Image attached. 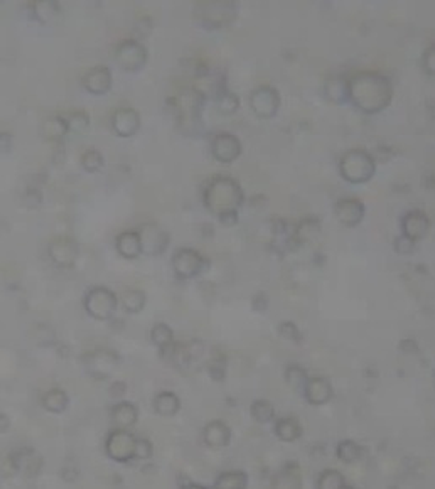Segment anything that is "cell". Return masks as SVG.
Masks as SVG:
<instances>
[{
  "mask_svg": "<svg viewBox=\"0 0 435 489\" xmlns=\"http://www.w3.org/2000/svg\"><path fill=\"white\" fill-rule=\"evenodd\" d=\"M209 149L214 161L219 164H233L241 155V142L230 132H219L209 142Z\"/></svg>",
  "mask_w": 435,
  "mask_h": 489,
  "instance_id": "4fadbf2b",
  "label": "cell"
},
{
  "mask_svg": "<svg viewBox=\"0 0 435 489\" xmlns=\"http://www.w3.org/2000/svg\"><path fill=\"white\" fill-rule=\"evenodd\" d=\"M118 295L105 285H95L83 297V307L90 317L96 321H110L117 312Z\"/></svg>",
  "mask_w": 435,
  "mask_h": 489,
  "instance_id": "8992f818",
  "label": "cell"
},
{
  "mask_svg": "<svg viewBox=\"0 0 435 489\" xmlns=\"http://www.w3.org/2000/svg\"><path fill=\"white\" fill-rule=\"evenodd\" d=\"M250 417L255 420L256 424H272L276 422L277 412L276 406H273L272 401L258 399L255 401H251L250 405Z\"/></svg>",
  "mask_w": 435,
  "mask_h": 489,
  "instance_id": "1f68e13d",
  "label": "cell"
},
{
  "mask_svg": "<svg viewBox=\"0 0 435 489\" xmlns=\"http://www.w3.org/2000/svg\"><path fill=\"white\" fill-rule=\"evenodd\" d=\"M268 305H270V299L265 292H256V294L251 297V309H253L255 312H258V314L267 312Z\"/></svg>",
  "mask_w": 435,
  "mask_h": 489,
  "instance_id": "bcb514c9",
  "label": "cell"
},
{
  "mask_svg": "<svg viewBox=\"0 0 435 489\" xmlns=\"http://www.w3.org/2000/svg\"><path fill=\"white\" fill-rule=\"evenodd\" d=\"M233 432L230 428V425L223 420H211L204 425L203 428V442L206 447L209 449H224L231 444Z\"/></svg>",
  "mask_w": 435,
  "mask_h": 489,
  "instance_id": "d6986e66",
  "label": "cell"
},
{
  "mask_svg": "<svg viewBox=\"0 0 435 489\" xmlns=\"http://www.w3.org/2000/svg\"><path fill=\"white\" fill-rule=\"evenodd\" d=\"M139 233L144 255H147V257H160V255L166 253L169 243H171V236H169L167 230H164L157 223H144L139 228Z\"/></svg>",
  "mask_w": 435,
  "mask_h": 489,
  "instance_id": "7c38bea8",
  "label": "cell"
},
{
  "mask_svg": "<svg viewBox=\"0 0 435 489\" xmlns=\"http://www.w3.org/2000/svg\"><path fill=\"white\" fill-rule=\"evenodd\" d=\"M41 404H43V409L48 410L49 414H63L68 409V405H70V396L61 388H51V390L44 393Z\"/></svg>",
  "mask_w": 435,
  "mask_h": 489,
  "instance_id": "f1b7e54d",
  "label": "cell"
},
{
  "mask_svg": "<svg viewBox=\"0 0 435 489\" xmlns=\"http://www.w3.org/2000/svg\"><path fill=\"white\" fill-rule=\"evenodd\" d=\"M324 95L334 105L350 103V78L340 75L327 78L324 85Z\"/></svg>",
  "mask_w": 435,
  "mask_h": 489,
  "instance_id": "cb8c5ba5",
  "label": "cell"
},
{
  "mask_svg": "<svg viewBox=\"0 0 435 489\" xmlns=\"http://www.w3.org/2000/svg\"><path fill=\"white\" fill-rule=\"evenodd\" d=\"M68 123H70V130L73 134H83L90 129V115L85 110H75L70 115L66 117Z\"/></svg>",
  "mask_w": 435,
  "mask_h": 489,
  "instance_id": "b9f144b4",
  "label": "cell"
},
{
  "mask_svg": "<svg viewBox=\"0 0 435 489\" xmlns=\"http://www.w3.org/2000/svg\"><path fill=\"white\" fill-rule=\"evenodd\" d=\"M142 118L135 108H117L112 115V129L122 139H130L140 130Z\"/></svg>",
  "mask_w": 435,
  "mask_h": 489,
  "instance_id": "e0dca14e",
  "label": "cell"
},
{
  "mask_svg": "<svg viewBox=\"0 0 435 489\" xmlns=\"http://www.w3.org/2000/svg\"><path fill=\"white\" fill-rule=\"evenodd\" d=\"M204 91L196 86H186L176 97L167 100V108L172 113L177 130L187 137H198L203 134V110L206 107Z\"/></svg>",
  "mask_w": 435,
  "mask_h": 489,
  "instance_id": "7a4b0ae2",
  "label": "cell"
},
{
  "mask_svg": "<svg viewBox=\"0 0 435 489\" xmlns=\"http://www.w3.org/2000/svg\"><path fill=\"white\" fill-rule=\"evenodd\" d=\"M422 70L425 75L435 78V44H430L427 49L422 53Z\"/></svg>",
  "mask_w": 435,
  "mask_h": 489,
  "instance_id": "ee69618b",
  "label": "cell"
},
{
  "mask_svg": "<svg viewBox=\"0 0 435 489\" xmlns=\"http://www.w3.org/2000/svg\"><path fill=\"white\" fill-rule=\"evenodd\" d=\"M320 235V221L315 216H308L300 219L294 226V241L297 246H302Z\"/></svg>",
  "mask_w": 435,
  "mask_h": 489,
  "instance_id": "4316f807",
  "label": "cell"
},
{
  "mask_svg": "<svg viewBox=\"0 0 435 489\" xmlns=\"http://www.w3.org/2000/svg\"><path fill=\"white\" fill-rule=\"evenodd\" d=\"M209 268V260L191 246L177 248L172 255V270L179 280H192Z\"/></svg>",
  "mask_w": 435,
  "mask_h": 489,
  "instance_id": "52a82bcc",
  "label": "cell"
},
{
  "mask_svg": "<svg viewBox=\"0 0 435 489\" xmlns=\"http://www.w3.org/2000/svg\"><path fill=\"white\" fill-rule=\"evenodd\" d=\"M115 63L127 73H139L149 61V51L140 41L123 39L115 46L113 51Z\"/></svg>",
  "mask_w": 435,
  "mask_h": 489,
  "instance_id": "ba28073f",
  "label": "cell"
},
{
  "mask_svg": "<svg viewBox=\"0 0 435 489\" xmlns=\"http://www.w3.org/2000/svg\"><path fill=\"white\" fill-rule=\"evenodd\" d=\"M315 488L319 489H345L347 486L346 479L340 470L336 469H324L319 474V478L315 479Z\"/></svg>",
  "mask_w": 435,
  "mask_h": 489,
  "instance_id": "8d00e7d4",
  "label": "cell"
},
{
  "mask_svg": "<svg viewBox=\"0 0 435 489\" xmlns=\"http://www.w3.org/2000/svg\"><path fill=\"white\" fill-rule=\"evenodd\" d=\"M154 456V446L149 438L140 437L137 438V451H135V459L139 461H149Z\"/></svg>",
  "mask_w": 435,
  "mask_h": 489,
  "instance_id": "f6af8a7d",
  "label": "cell"
},
{
  "mask_svg": "<svg viewBox=\"0 0 435 489\" xmlns=\"http://www.w3.org/2000/svg\"><path fill=\"white\" fill-rule=\"evenodd\" d=\"M273 433L281 442L292 444L304 436V427L297 417H281L273 422Z\"/></svg>",
  "mask_w": 435,
  "mask_h": 489,
  "instance_id": "7402d4cb",
  "label": "cell"
},
{
  "mask_svg": "<svg viewBox=\"0 0 435 489\" xmlns=\"http://www.w3.org/2000/svg\"><path fill=\"white\" fill-rule=\"evenodd\" d=\"M273 488H302V469L295 461L283 464L272 478Z\"/></svg>",
  "mask_w": 435,
  "mask_h": 489,
  "instance_id": "484cf974",
  "label": "cell"
},
{
  "mask_svg": "<svg viewBox=\"0 0 435 489\" xmlns=\"http://www.w3.org/2000/svg\"><path fill=\"white\" fill-rule=\"evenodd\" d=\"M395 88L379 71H358L350 78V103L365 115H377L390 107Z\"/></svg>",
  "mask_w": 435,
  "mask_h": 489,
  "instance_id": "6da1fadb",
  "label": "cell"
},
{
  "mask_svg": "<svg viewBox=\"0 0 435 489\" xmlns=\"http://www.w3.org/2000/svg\"><path fill=\"white\" fill-rule=\"evenodd\" d=\"M214 97H216L218 110L223 113V115H233V113H236L241 107L240 97L228 90V86H224V88L216 91Z\"/></svg>",
  "mask_w": 435,
  "mask_h": 489,
  "instance_id": "d590c367",
  "label": "cell"
},
{
  "mask_svg": "<svg viewBox=\"0 0 435 489\" xmlns=\"http://www.w3.org/2000/svg\"><path fill=\"white\" fill-rule=\"evenodd\" d=\"M112 422L115 424L117 428H134L139 420V410L132 401L120 400L112 406V412H110Z\"/></svg>",
  "mask_w": 435,
  "mask_h": 489,
  "instance_id": "603a6c76",
  "label": "cell"
},
{
  "mask_svg": "<svg viewBox=\"0 0 435 489\" xmlns=\"http://www.w3.org/2000/svg\"><path fill=\"white\" fill-rule=\"evenodd\" d=\"M150 341H152V345L157 348V351L171 346L172 342H176V340H174L172 327L166 322H157L152 329H150Z\"/></svg>",
  "mask_w": 435,
  "mask_h": 489,
  "instance_id": "74e56055",
  "label": "cell"
},
{
  "mask_svg": "<svg viewBox=\"0 0 435 489\" xmlns=\"http://www.w3.org/2000/svg\"><path fill=\"white\" fill-rule=\"evenodd\" d=\"M83 368L95 380H108L115 372L118 364H120V356L115 351L107 348H98L85 353L83 358Z\"/></svg>",
  "mask_w": 435,
  "mask_h": 489,
  "instance_id": "9c48e42d",
  "label": "cell"
},
{
  "mask_svg": "<svg viewBox=\"0 0 435 489\" xmlns=\"http://www.w3.org/2000/svg\"><path fill=\"white\" fill-rule=\"evenodd\" d=\"M400 228L404 235L410 236L415 241H420L427 236L430 230V218L422 209H410L402 218Z\"/></svg>",
  "mask_w": 435,
  "mask_h": 489,
  "instance_id": "ac0fdd59",
  "label": "cell"
},
{
  "mask_svg": "<svg viewBox=\"0 0 435 489\" xmlns=\"http://www.w3.org/2000/svg\"><path fill=\"white\" fill-rule=\"evenodd\" d=\"M115 250L122 258L127 260H135L139 258L140 255H144L139 230H127L118 233L115 238Z\"/></svg>",
  "mask_w": 435,
  "mask_h": 489,
  "instance_id": "44dd1931",
  "label": "cell"
},
{
  "mask_svg": "<svg viewBox=\"0 0 435 489\" xmlns=\"http://www.w3.org/2000/svg\"><path fill=\"white\" fill-rule=\"evenodd\" d=\"M277 332L282 340L292 342V345H295V346L302 345V341H304V336H302L299 326L292 321H282L281 324H278Z\"/></svg>",
  "mask_w": 435,
  "mask_h": 489,
  "instance_id": "60d3db41",
  "label": "cell"
},
{
  "mask_svg": "<svg viewBox=\"0 0 435 489\" xmlns=\"http://www.w3.org/2000/svg\"><path fill=\"white\" fill-rule=\"evenodd\" d=\"M248 486V476L243 470H224L214 481V488L245 489Z\"/></svg>",
  "mask_w": 435,
  "mask_h": 489,
  "instance_id": "836d02e7",
  "label": "cell"
},
{
  "mask_svg": "<svg viewBox=\"0 0 435 489\" xmlns=\"http://www.w3.org/2000/svg\"><path fill=\"white\" fill-rule=\"evenodd\" d=\"M81 85H83V88L88 91L90 95L103 97V95H107L113 86L112 70L105 65L90 68L83 75V78H81Z\"/></svg>",
  "mask_w": 435,
  "mask_h": 489,
  "instance_id": "9a60e30c",
  "label": "cell"
},
{
  "mask_svg": "<svg viewBox=\"0 0 435 489\" xmlns=\"http://www.w3.org/2000/svg\"><path fill=\"white\" fill-rule=\"evenodd\" d=\"M340 174L350 184H366L377 174V159L365 149L346 150L340 159Z\"/></svg>",
  "mask_w": 435,
  "mask_h": 489,
  "instance_id": "277c9868",
  "label": "cell"
},
{
  "mask_svg": "<svg viewBox=\"0 0 435 489\" xmlns=\"http://www.w3.org/2000/svg\"><path fill=\"white\" fill-rule=\"evenodd\" d=\"M203 204L216 218L224 211H238L245 204V191L231 176H214L206 182Z\"/></svg>",
  "mask_w": 435,
  "mask_h": 489,
  "instance_id": "3957f363",
  "label": "cell"
},
{
  "mask_svg": "<svg viewBox=\"0 0 435 489\" xmlns=\"http://www.w3.org/2000/svg\"><path fill=\"white\" fill-rule=\"evenodd\" d=\"M416 248V241L412 240L410 236H407L402 233L400 236H397L395 241H393V250L397 251L398 255H412Z\"/></svg>",
  "mask_w": 435,
  "mask_h": 489,
  "instance_id": "7bdbcfd3",
  "label": "cell"
},
{
  "mask_svg": "<svg viewBox=\"0 0 435 489\" xmlns=\"http://www.w3.org/2000/svg\"><path fill=\"white\" fill-rule=\"evenodd\" d=\"M366 454L365 447L358 444L356 441H351V438H345L341 441L336 447V456L337 459L342 461L345 464H356L363 459Z\"/></svg>",
  "mask_w": 435,
  "mask_h": 489,
  "instance_id": "f546056e",
  "label": "cell"
},
{
  "mask_svg": "<svg viewBox=\"0 0 435 489\" xmlns=\"http://www.w3.org/2000/svg\"><path fill=\"white\" fill-rule=\"evenodd\" d=\"M7 427H9V417L2 414V433L7 432Z\"/></svg>",
  "mask_w": 435,
  "mask_h": 489,
  "instance_id": "f907efd6",
  "label": "cell"
},
{
  "mask_svg": "<svg viewBox=\"0 0 435 489\" xmlns=\"http://www.w3.org/2000/svg\"><path fill=\"white\" fill-rule=\"evenodd\" d=\"M283 377H285V382L287 385L292 388L295 393H299V395H304V390L305 387H308V382H309V373L308 369L304 367H300V364H288L285 368V373H283Z\"/></svg>",
  "mask_w": 435,
  "mask_h": 489,
  "instance_id": "4dcf8cb0",
  "label": "cell"
},
{
  "mask_svg": "<svg viewBox=\"0 0 435 489\" xmlns=\"http://www.w3.org/2000/svg\"><path fill=\"white\" fill-rule=\"evenodd\" d=\"M218 221L226 228L235 226V225H238V221H240V214H238L236 209H231V211H224L218 216Z\"/></svg>",
  "mask_w": 435,
  "mask_h": 489,
  "instance_id": "7dc6e473",
  "label": "cell"
},
{
  "mask_svg": "<svg viewBox=\"0 0 435 489\" xmlns=\"http://www.w3.org/2000/svg\"><path fill=\"white\" fill-rule=\"evenodd\" d=\"M120 304L127 314H140L147 304V295L140 289H128L122 294Z\"/></svg>",
  "mask_w": 435,
  "mask_h": 489,
  "instance_id": "d6a6232c",
  "label": "cell"
},
{
  "mask_svg": "<svg viewBox=\"0 0 435 489\" xmlns=\"http://www.w3.org/2000/svg\"><path fill=\"white\" fill-rule=\"evenodd\" d=\"M177 484H179L181 488H204L203 484H198L194 481H191V479H187L184 476H179L177 478Z\"/></svg>",
  "mask_w": 435,
  "mask_h": 489,
  "instance_id": "681fc988",
  "label": "cell"
},
{
  "mask_svg": "<svg viewBox=\"0 0 435 489\" xmlns=\"http://www.w3.org/2000/svg\"><path fill=\"white\" fill-rule=\"evenodd\" d=\"M334 214H336L337 221L346 228L358 226L365 219L366 206L365 203L358 198H341L334 204Z\"/></svg>",
  "mask_w": 435,
  "mask_h": 489,
  "instance_id": "2e32d148",
  "label": "cell"
},
{
  "mask_svg": "<svg viewBox=\"0 0 435 489\" xmlns=\"http://www.w3.org/2000/svg\"><path fill=\"white\" fill-rule=\"evenodd\" d=\"M154 412L160 417H174L181 410V399L176 391H159L152 399Z\"/></svg>",
  "mask_w": 435,
  "mask_h": 489,
  "instance_id": "d4e9b609",
  "label": "cell"
},
{
  "mask_svg": "<svg viewBox=\"0 0 435 489\" xmlns=\"http://www.w3.org/2000/svg\"><path fill=\"white\" fill-rule=\"evenodd\" d=\"M281 91L272 85H260L250 93V108L260 120H270L276 117L281 110Z\"/></svg>",
  "mask_w": 435,
  "mask_h": 489,
  "instance_id": "8fae6325",
  "label": "cell"
},
{
  "mask_svg": "<svg viewBox=\"0 0 435 489\" xmlns=\"http://www.w3.org/2000/svg\"><path fill=\"white\" fill-rule=\"evenodd\" d=\"M137 438L128 428H115L108 433L105 442V452L118 464H127L135 459Z\"/></svg>",
  "mask_w": 435,
  "mask_h": 489,
  "instance_id": "30bf717a",
  "label": "cell"
},
{
  "mask_svg": "<svg viewBox=\"0 0 435 489\" xmlns=\"http://www.w3.org/2000/svg\"><path fill=\"white\" fill-rule=\"evenodd\" d=\"M32 19H36L39 24H48L59 14V6L53 0H38L31 6Z\"/></svg>",
  "mask_w": 435,
  "mask_h": 489,
  "instance_id": "e575fe53",
  "label": "cell"
},
{
  "mask_svg": "<svg viewBox=\"0 0 435 489\" xmlns=\"http://www.w3.org/2000/svg\"><path fill=\"white\" fill-rule=\"evenodd\" d=\"M51 262L59 268H71L80 255V245L71 236H58L48 246Z\"/></svg>",
  "mask_w": 435,
  "mask_h": 489,
  "instance_id": "5bb4252c",
  "label": "cell"
},
{
  "mask_svg": "<svg viewBox=\"0 0 435 489\" xmlns=\"http://www.w3.org/2000/svg\"><path fill=\"white\" fill-rule=\"evenodd\" d=\"M125 391H127V385L123 382H115V383H112V387H110V395H112L113 399H120Z\"/></svg>",
  "mask_w": 435,
  "mask_h": 489,
  "instance_id": "c3c4849f",
  "label": "cell"
},
{
  "mask_svg": "<svg viewBox=\"0 0 435 489\" xmlns=\"http://www.w3.org/2000/svg\"><path fill=\"white\" fill-rule=\"evenodd\" d=\"M70 132L71 130H70V123H68V118L63 115L49 117L43 125L44 139L53 140V142L63 140L64 137L70 134Z\"/></svg>",
  "mask_w": 435,
  "mask_h": 489,
  "instance_id": "83f0119b",
  "label": "cell"
},
{
  "mask_svg": "<svg viewBox=\"0 0 435 489\" xmlns=\"http://www.w3.org/2000/svg\"><path fill=\"white\" fill-rule=\"evenodd\" d=\"M302 396H304L305 401L313 406L326 405L334 396L332 383L324 377H310Z\"/></svg>",
  "mask_w": 435,
  "mask_h": 489,
  "instance_id": "ffe728a7",
  "label": "cell"
},
{
  "mask_svg": "<svg viewBox=\"0 0 435 489\" xmlns=\"http://www.w3.org/2000/svg\"><path fill=\"white\" fill-rule=\"evenodd\" d=\"M226 367H228V359L221 351H214L211 354V358L208 359L206 363V372H208L209 378L213 382H223L226 378Z\"/></svg>",
  "mask_w": 435,
  "mask_h": 489,
  "instance_id": "f35d334b",
  "label": "cell"
},
{
  "mask_svg": "<svg viewBox=\"0 0 435 489\" xmlns=\"http://www.w3.org/2000/svg\"><path fill=\"white\" fill-rule=\"evenodd\" d=\"M192 16L208 31H219L224 27H230L236 21L238 6L230 0L198 2L192 9Z\"/></svg>",
  "mask_w": 435,
  "mask_h": 489,
  "instance_id": "5b68a950",
  "label": "cell"
},
{
  "mask_svg": "<svg viewBox=\"0 0 435 489\" xmlns=\"http://www.w3.org/2000/svg\"><path fill=\"white\" fill-rule=\"evenodd\" d=\"M80 162H81V167H83L86 172H90V174H95V172L102 171L103 169L105 157L98 149H88L83 155H81Z\"/></svg>",
  "mask_w": 435,
  "mask_h": 489,
  "instance_id": "ab89813d",
  "label": "cell"
}]
</instances>
